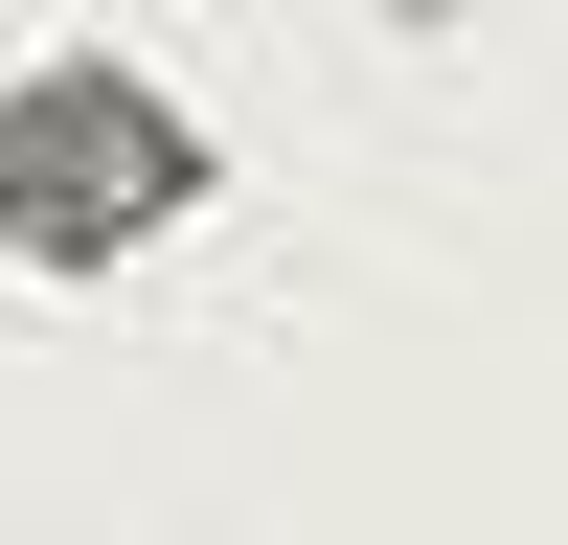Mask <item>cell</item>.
Returning a JSON list of instances; mask_svg holds the SVG:
<instances>
[{
    "instance_id": "1",
    "label": "cell",
    "mask_w": 568,
    "mask_h": 545,
    "mask_svg": "<svg viewBox=\"0 0 568 545\" xmlns=\"http://www.w3.org/2000/svg\"><path fill=\"white\" fill-rule=\"evenodd\" d=\"M227 205V136L160 69H0V272H136Z\"/></svg>"
},
{
    "instance_id": "2",
    "label": "cell",
    "mask_w": 568,
    "mask_h": 545,
    "mask_svg": "<svg viewBox=\"0 0 568 545\" xmlns=\"http://www.w3.org/2000/svg\"><path fill=\"white\" fill-rule=\"evenodd\" d=\"M433 23H455V0H433Z\"/></svg>"
}]
</instances>
